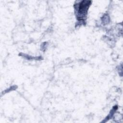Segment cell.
Wrapping results in <instances>:
<instances>
[{
    "label": "cell",
    "instance_id": "cell-1",
    "mask_svg": "<svg viewBox=\"0 0 123 123\" xmlns=\"http://www.w3.org/2000/svg\"><path fill=\"white\" fill-rule=\"evenodd\" d=\"M91 1L82 0L74 5L76 15L78 20H83L87 13V10L91 5Z\"/></svg>",
    "mask_w": 123,
    "mask_h": 123
}]
</instances>
